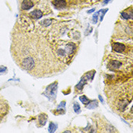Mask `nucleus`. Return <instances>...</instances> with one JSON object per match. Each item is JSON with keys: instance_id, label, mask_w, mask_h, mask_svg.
I'll return each instance as SVG.
<instances>
[{"instance_id": "obj_1", "label": "nucleus", "mask_w": 133, "mask_h": 133, "mask_svg": "<svg viewBox=\"0 0 133 133\" xmlns=\"http://www.w3.org/2000/svg\"><path fill=\"white\" fill-rule=\"evenodd\" d=\"M57 83H54L52 85L49 86L46 92H44V95H46L47 98L49 99H54L56 98V92H57Z\"/></svg>"}, {"instance_id": "obj_2", "label": "nucleus", "mask_w": 133, "mask_h": 133, "mask_svg": "<svg viewBox=\"0 0 133 133\" xmlns=\"http://www.w3.org/2000/svg\"><path fill=\"white\" fill-rule=\"evenodd\" d=\"M94 75H95V71L88 72L85 76H83V77L81 79L80 81L78 83V84H77V87H76L77 89H80V90H82V88H83V87H84V85L85 84L86 81H87L88 79H93V77H94Z\"/></svg>"}, {"instance_id": "obj_3", "label": "nucleus", "mask_w": 133, "mask_h": 133, "mask_svg": "<svg viewBox=\"0 0 133 133\" xmlns=\"http://www.w3.org/2000/svg\"><path fill=\"white\" fill-rule=\"evenodd\" d=\"M9 106L6 101L4 100L1 98H0V117L4 116L8 112Z\"/></svg>"}, {"instance_id": "obj_4", "label": "nucleus", "mask_w": 133, "mask_h": 133, "mask_svg": "<svg viewBox=\"0 0 133 133\" xmlns=\"http://www.w3.org/2000/svg\"><path fill=\"white\" fill-rule=\"evenodd\" d=\"M53 4L57 9H62L66 7V2L65 0H54Z\"/></svg>"}, {"instance_id": "obj_5", "label": "nucleus", "mask_w": 133, "mask_h": 133, "mask_svg": "<svg viewBox=\"0 0 133 133\" xmlns=\"http://www.w3.org/2000/svg\"><path fill=\"white\" fill-rule=\"evenodd\" d=\"M125 46L123 44L121 43H114L112 45V49L114 50V51L117 52V53H122L125 50Z\"/></svg>"}, {"instance_id": "obj_6", "label": "nucleus", "mask_w": 133, "mask_h": 133, "mask_svg": "<svg viewBox=\"0 0 133 133\" xmlns=\"http://www.w3.org/2000/svg\"><path fill=\"white\" fill-rule=\"evenodd\" d=\"M122 66V63L117 61H110L108 64V68L111 71H115L118 69L119 67Z\"/></svg>"}, {"instance_id": "obj_7", "label": "nucleus", "mask_w": 133, "mask_h": 133, "mask_svg": "<svg viewBox=\"0 0 133 133\" xmlns=\"http://www.w3.org/2000/svg\"><path fill=\"white\" fill-rule=\"evenodd\" d=\"M33 7V3L31 0H23L21 4V8L24 10L30 9Z\"/></svg>"}, {"instance_id": "obj_8", "label": "nucleus", "mask_w": 133, "mask_h": 133, "mask_svg": "<svg viewBox=\"0 0 133 133\" xmlns=\"http://www.w3.org/2000/svg\"><path fill=\"white\" fill-rule=\"evenodd\" d=\"M30 16L33 19H39L43 16V12L40 9H35L30 13Z\"/></svg>"}, {"instance_id": "obj_9", "label": "nucleus", "mask_w": 133, "mask_h": 133, "mask_svg": "<svg viewBox=\"0 0 133 133\" xmlns=\"http://www.w3.org/2000/svg\"><path fill=\"white\" fill-rule=\"evenodd\" d=\"M47 121V116L45 114H41L39 116V123L41 125H45Z\"/></svg>"}, {"instance_id": "obj_10", "label": "nucleus", "mask_w": 133, "mask_h": 133, "mask_svg": "<svg viewBox=\"0 0 133 133\" xmlns=\"http://www.w3.org/2000/svg\"><path fill=\"white\" fill-rule=\"evenodd\" d=\"M98 101L97 100H93L92 102L89 103V105L86 108H89V109H92V108H96V107H98Z\"/></svg>"}, {"instance_id": "obj_11", "label": "nucleus", "mask_w": 133, "mask_h": 133, "mask_svg": "<svg viewBox=\"0 0 133 133\" xmlns=\"http://www.w3.org/2000/svg\"><path fill=\"white\" fill-rule=\"evenodd\" d=\"M57 126L56 124H54V123L51 122L49 124V133H54L57 130Z\"/></svg>"}, {"instance_id": "obj_12", "label": "nucleus", "mask_w": 133, "mask_h": 133, "mask_svg": "<svg viewBox=\"0 0 133 133\" xmlns=\"http://www.w3.org/2000/svg\"><path fill=\"white\" fill-rule=\"evenodd\" d=\"M80 100L83 104H85V105L89 104V103L90 102V101L88 99V98H87L86 96H85V95L80 97Z\"/></svg>"}, {"instance_id": "obj_13", "label": "nucleus", "mask_w": 133, "mask_h": 133, "mask_svg": "<svg viewBox=\"0 0 133 133\" xmlns=\"http://www.w3.org/2000/svg\"><path fill=\"white\" fill-rule=\"evenodd\" d=\"M51 23H52L51 20H44L41 22V24L43 25L44 26H49Z\"/></svg>"}, {"instance_id": "obj_14", "label": "nucleus", "mask_w": 133, "mask_h": 133, "mask_svg": "<svg viewBox=\"0 0 133 133\" xmlns=\"http://www.w3.org/2000/svg\"><path fill=\"white\" fill-rule=\"evenodd\" d=\"M73 108H74V111L75 113H80V106H79L78 103H75L74 104Z\"/></svg>"}, {"instance_id": "obj_15", "label": "nucleus", "mask_w": 133, "mask_h": 133, "mask_svg": "<svg viewBox=\"0 0 133 133\" xmlns=\"http://www.w3.org/2000/svg\"><path fill=\"white\" fill-rule=\"evenodd\" d=\"M109 10V9H101V18H100V20L102 21L103 20V18L106 14V12Z\"/></svg>"}, {"instance_id": "obj_16", "label": "nucleus", "mask_w": 133, "mask_h": 133, "mask_svg": "<svg viewBox=\"0 0 133 133\" xmlns=\"http://www.w3.org/2000/svg\"><path fill=\"white\" fill-rule=\"evenodd\" d=\"M99 14V12H97L96 14H94L93 15V23H97V20H98V15Z\"/></svg>"}, {"instance_id": "obj_17", "label": "nucleus", "mask_w": 133, "mask_h": 133, "mask_svg": "<svg viewBox=\"0 0 133 133\" xmlns=\"http://www.w3.org/2000/svg\"><path fill=\"white\" fill-rule=\"evenodd\" d=\"M121 15H122V17L124 19H125V20H128V19H130L129 15H128V13H127V12H121Z\"/></svg>"}, {"instance_id": "obj_18", "label": "nucleus", "mask_w": 133, "mask_h": 133, "mask_svg": "<svg viewBox=\"0 0 133 133\" xmlns=\"http://www.w3.org/2000/svg\"><path fill=\"white\" fill-rule=\"evenodd\" d=\"M7 71V68L4 66H1L0 67V73L1 72H4V71Z\"/></svg>"}, {"instance_id": "obj_19", "label": "nucleus", "mask_w": 133, "mask_h": 133, "mask_svg": "<svg viewBox=\"0 0 133 133\" xmlns=\"http://www.w3.org/2000/svg\"><path fill=\"white\" fill-rule=\"evenodd\" d=\"M128 15H129V17H130V19H133V9L130 10V12Z\"/></svg>"}, {"instance_id": "obj_20", "label": "nucleus", "mask_w": 133, "mask_h": 133, "mask_svg": "<svg viewBox=\"0 0 133 133\" xmlns=\"http://www.w3.org/2000/svg\"><path fill=\"white\" fill-rule=\"evenodd\" d=\"M110 1H111V0H103V5H105V4H108Z\"/></svg>"}, {"instance_id": "obj_21", "label": "nucleus", "mask_w": 133, "mask_h": 133, "mask_svg": "<svg viewBox=\"0 0 133 133\" xmlns=\"http://www.w3.org/2000/svg\"><path fill=\"white\" fill-rule=\"evenodd\" d=\"M93 11H95V9H91V10H88V13H90V12H93Z\"/></svg>"}, {"instance_id": "obj_22", "label": "nucleus", "mask_w": 133, "mask_h": 133, "mask_svg": "<svg viewBox=\"0 0 133 133\" xmlns=\"http://www.w3.org/2000/svg\"><path fill=\"white\" fill-rule=\"evenodd\" d=\"M99 99H100V100H101L102 102H103V98H101V97L100 95H99Z\"/></svg>"}, {"instance_id": "obj_23", "label": "nucleus", "mask_w": 133, "mask_h": 133, "mask_svg": "<svg viewBox=\"0 0 133 133\" xmlns=\"http://www.w3.org/2000/svg\"><path fill=\"white\" fill-rule=\"evenodd\" d=\"M131 113H132V114H133V106L132 107V108H131Z\"/></svg>"}]
</instances>
